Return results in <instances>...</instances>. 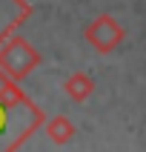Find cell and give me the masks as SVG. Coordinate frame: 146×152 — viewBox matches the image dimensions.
I'll use <instances>...</instances> for the list:
<instances>
[{
    "instance_id": "obj_1",
    "label": "cell",
    "mask_w": 146,
    "mask_h": 152,
    "mask_svg": "<svg viewBox=\"0 0 146 152\" xmlns=\"http://www.w3.org/2000/svg\"><path fill=\"white\" fill-rule=\"evenodd\" d=\"M12 121H15V112L6 109V106L0 103V144L6 141V132L12 129ZM3 146H6V144H3Z\"/></svg>"
}]
</instances>
